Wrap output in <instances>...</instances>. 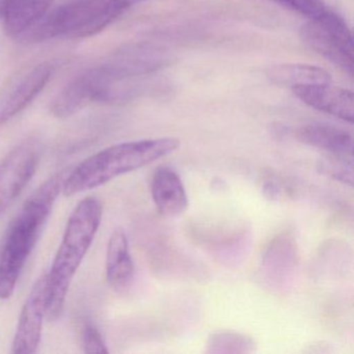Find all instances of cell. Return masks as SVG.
<instances>
[{
  "label": "cell",
  "instance_id": "obj_9",
  "mask_svg": "<svg viewBox=\"0 0 354 354\" xmlns=\"http://www.w3.org/2000/svg\"><path fill=\"white\" fill-rule=\"evenodd\" d=\"M293 94L304 104L316 111L353 123V93L330 84H308L291 88Z\"/></svg>",
  "mask_w": 354,
  "mask_h": 354
},
{
  "label": "cell",
  "instance_id": "obj_3",
  "mask_svg": "<svg viewBox=\"0 0 354 354\" xmlns=\"http://www.w3.org/2000/svg\"><path fill=\"white\" fill-rule=\"evenodd\" d=\"M103 206L97 198L78 203L64 233L63 239L48 271L46 318L55 321L61 316L74 275L90 250L101 225Z\"/></svg>",
  "mask_w": 354,
  "mask_h": 354
},
{
  "label": "cell",
  "instance_id": "obj_8",
  "mask_svg": "<svg viewBox=\"0 0 354 354\" xmlns=\"http://www.w3.org/2000/svg\"><path fill=\"white\" fill-rule=\"evenodd\" d=\"M48 297V272L37 279L22 308L12 344L15 354H34L42 337L43 320L46 317Z\"/></svg>",
  "mask_w": 354,
  "mask_h": 354
},
{
  "label": "cell",
  "instance_id": "obj_4",
  "mask_svg": "<svg viewBox=\"0 0 354 354\" xmlns=\"http://www.w3.org/2000/svg\"><path fill=\"white\" fill-rule=\"evenodd\" d=\"M122 15L111 0H70L30 28L32 42L82 39L102 32Z\"/></svg>",
  "mask_w": 354,
  "mask_h": 354
},
{
  "label": "cell",
  "instance_id": "obj_15",
  "mask_svg": "<svg viewBox=\"0 0 354 354\" xmlns=\"http://www.w3.org/2000/svg\"><path fill=\"white\" fill-rule=\"evenodd\" d=\"M267 77L277 86L293 88L308 84H330L328 72L306 64H281L267 71Z\"/></svg>",
  "mask_w": 354,
  "mask_h": 354
},
{
  "label": "cell",
  "instance_id": "obj_2",
  "mask_svg": "<svg viewBox=\"0 0 354 354\" xmlns=\"http://www.w3.org/2000/svg\"><path fill=\"white\" fill-rule=\"evenodd\" d=\"M179 147L177 138H163L121 142L103 149L69 171L63 194L72 196L104 185L171 154Z\"/></svg>",
  "mask_w": 354,
  "mask_h": 354
},
{
  "label": "cell",
  "instance_id": "obj_19",
  "mask_svg": "<svg viewBox=\"0 0 354 354\" xmlns=\"http://www.w3.org/2000/svg\"><path fill=\"white\" fill-rule=\"evenodd\" d=\"M82 341H84V350L86 353H109V349L100 331L91 323H88L84 326Z\"/></svg>",
  "mask_w": 354,
  "mask_h": 354
},
{
  "label": "cell",
  "instance_id": "obj_13",
  "mask_svg": "<svg viewBox=\"0 0 354 354\" xmlns=\"http://www.w3.org/2000/svg\"><path fill=\"white\" fill-rule=\"evenodd\" d=\"M296 138L302 144L323 151L330 156L352 157L353 155L351 134L335 126L308 124L296 131Z\"/></svg>",
  "mask_w": 354,
  "mask_h": 354
},
{
  "label": "cell",
  "instance_id": "obj_6",
  "mask_svg": "<svg viewBox=\"0 0 354 354\" xmlns=\"http://www.w3.org/2000/svg\"><path fill=\"white\" fill-rule=\"evenodd\" d=\"M302 42L327 61L353 73V39L345 20L327 9L300 28Z\"/></svg>",
  "mask_w": 354,
  "mask_h": 354
},
{
  "label": "cell",
  "instance_id": "obj_7",
  "mask_svg": "<svg viewBox=\"0 0 354 354\" xmlns=\"http://www.w3.org/2000/svg\"><path fill=\"white\" fill-rule=\"evenodd\" d=\"M40 156L38 142L26 140L0 163V216L28 185L36 174Z\"/></svg>",
  "mask_w": 354,
  "mask_h": 354
},
{
  "label": "cell",
  "instance_id": "obj_16",
  "mask_svg": "<svg viewBox=\"0 0 354 354\" xmlns=\"http://www.w3.org/2000/svg\"><path fill=\"white\" fill-rule=\"evenodd\" d=\"M254 342L250 337L236 333H215L207 342L208 353H246L254 351Z\"/></svg>",
  "mask_w": 354,
  "mask_h": 354
},
{
  "label": "cell",
  "instance_id": "obj_14",
  "mask_svg": "<svg viewBox=\"0 0 354 354\" xmlns=\"http://www.w3.org/2000/svg\"><path fill=\"white\" fill-rule=\"evenodd\" d=\"M55 0H3L5 28L10 36H20L34 28Z\"/></svg>",
  "mask_w": 354,
  "mask_h": 354
},
{
  "label": "cell",
  "instance_id": "obj_20",
  "mask_svg": "<svg viewBox=\"0 0 354 354\" xmlns=\"http://www.w3.org/2000/svg\"><path fill=\"white\" fill-rule=\"evenodd\" d=\"M111 1L123 14L124 12L127 11L130 8L138 5V3H142L145 0H111Z\"/></svg>",
  "mask_w": 354,
  "mask_h": 354
},
{
  "label": "cell",
  "instance_id": "obj_12",
  "mask_svg": "<svg viewBox=\"0 0 354 354\" xmlns=\"http://www.w3.org/2000/svg\"><path fill=\"white\" fill-rule=\"evenodd\" d=\"M134 263L129 241L123 229H115L109 237L106 252V277L109 285L119 293L127 291L134 279Z\"/></svg>",
  "mask_w": 354,
  "mask_h": 354
},
{
  "label": "cell",
  "instance_id": "obj_1",
  "mask_svg": "<svg viewBox=\"0 0 354 354\" xmlns=\"http://www.w3.org/2000/svg\"><path fill=\"white\" fill-rule=\"evenodd\" d=\"M69 169L49 178L24 202L12 223L0 254V299L13 295L20 274L50 216Z\"/></svg>",
  "mask_w": 354,
  "mask_h": 354
},
{
  "label": "cell",
  "instance_id": "obj_18",
  "mask_svg": "<svg viewBox=\"0 0 354 354\" xmlns=\"http://www.w3.org/2000/svg\"><path fill=\"white\" fill-rule=\"evenodd\" d=\"M287 9L292 10L310 19L318 17L327 10L323 0H275Z\"/></svg>",
  "mask_w": 354,
  "mask_h": 354
},
{
  "label": "cell",
  "instance_id": "obj_10",
  "mask_svg": "<svg viewBox=\"0 0 354 354\" xmlns=\"http://www.w3.org/2000/svg\"><path fill=\"white\" fill-rule=\"evenodd\" d=\"M53 73V65L44 63L36 66L22 76L0 102V125L11 121L34 102L46 88Z\"/></svg>",
  "mask_w": 354,
  "mask_h": 354
},
{
  "label": "cell",
  "instance_id": "obj_5",
  "mask_svg": "<svg viewBox=\"0 0 354 354\" xmlns=\"http://www.w3.org/2000/svg\"><path fill=\"white\" fill-rule=\"evenodd\" d=\"M117 80L101 64L78 74L57 95L50 104L53 115L67 119L80 113L91 103H109L124 99Z\"/></svg>",
  "mask_w": 354,
  "mask_h": 354
},
{
  "label": "cell",
  "instance_id": "obj_11",
  "mask_svg": "<svg viewBox=\"0 0 354 354\" xmlns=\"http://www.w3.org/2000/svg\"><path fill=\"white\" fill-rule=\"evenodd\" d=\"M151 194L157 210L163 216H179L189 204L181 178L169 167H159L155 171L151 181Z\"/></svg>",
  "mask_w": 354,
  "mask_h": 354
},
{
  "label": "cell",
  "instance_id": "obj_17",
  "mask_svg": "<svg viewBox=\"0 0 354 354\" xmlns=\"http://www.w3.org/2000/svg\"><path fill=\"white\" fill-rule=\"evenodd\" d=\"M321 173L352 186L353 183V159L352 157L331 156L319 163Z\"/></svg>",
  "mask_w": 354,
  "mask_h": 354
}]
</instances>
